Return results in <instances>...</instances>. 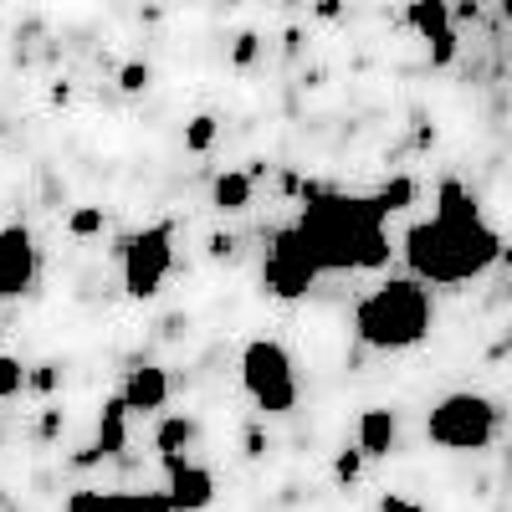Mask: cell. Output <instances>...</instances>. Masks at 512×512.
Instances as JSON below:
<instances>
[{
    "label": "cell",
    "mask_w": 512,
    "mask_h": 512,
    "mask_svg": "<svg viewBox=\"0 0 512 512\" xmlns=\"http://www.w3.org/2000/svg\"><path fill=\"white\" fill-rule=\"evenodd\" d=\"M123 446H128V400L113 395V400H103V415H98V451L118 456Z\"/></svg>",
    "instance_id": "obj_15"
},
{
    "label": "cell",
    "mask_w": 512,
    "mask_h": 512,
    "mask_svg": "<svg viewBox=\"0 0 512 512\" xmlns=\"http://www.w3.org/2000/svg\"><path fill=\"white\" fill-rule=\"evenodd\" d=\"M256 52H262V36H256V31H241L236 47H231V62H236V67H251Z\"/></svg>",
    "instance_id": "obj_24"
},
{
    "label": "cell",
    "mask_w": 512,
    "mask_h": 512,
    "mask_svg": "<svg viewBox=\"0 0 512 512\" xmlns=\"http://www.w3.org/2000/svg\"><path fill=\"white\" fill-rule=\"evenodd\" d=\"M384 210L374 195H338V190H303V216H297V231H303L318 251L323 272H379L390 262V236H384Z\"/></svg>",
    "instance_id": "obj_1"
},
{
    "label": "cell",
    "mask_w": 512,
    "mask_h": 512,
    "mask_svg": "<svg viewBox=\"0 0 512 512\" xmlns=\"http://www.w3.org/2000/svg\"><path fill=\"white\" fill-rule=\"evenodd\" d=\"M118 88L123 93H144L149 88V62H123L118 67Z\"/></svg>",
    "instance_id": "obj_22"
},
{
    "label": "cell",
    "mask_w": 512,
    "mask_h": 512,
    "mask_svg": "<svg viewBox=\"0 0 512 512\" xmlns=\"http://www.w3.org/2000/svg\"><path fill=\"white\" fill-rule=\"evenodd\" d=\"M195 441V420L190 415H169L164 425H159V436H154V446L169 456V451H180V446H190Z\"/></svg>",
    "instance_id": "obj_16"
},
{
    "label": "cell",
    "mask_w": 512,
    "mask_h": 512,
    "mask_svg": "<svg viewBox=\"0 0 512 512\" xmlns=\"http://www.w3.org/2000/svg\"><path fill=\"white\" fill-rule=\"evenodd\" d=\"M123 400H128V410H164V405H169V369H159V364L128 369Z\"/></svg>",
    "instance_id": "obj_11"
},
{
    "label": "cell",
    "mask_w": 512,
    "mask_h": 512,
    "mask_svg": "<svg viewBox=\"0 0 512 512\" xmlns=\"http://www.w3.org/2000/svg\"><path fill=\"white\" fill-rule=\"evenodd\" d=\"M436 216H482V210H477V200L466 195L456 180H446V185H441V205H436Z\"/></svg>",
    "instance_id": "obj_19"
},
{
    "label": "cell",
    "mask_w": 512,
    "mask_h": 512,
    "mask_svg": "<svg viewBox=\"0 0 512 512\" xmlns=\"http://www.w3.org/2000/svg\"><path fill=\"white\" fill-rule=\"evenodd\" d=\"M379 512H425V507L410 497H379Z\"/></svg>",
    "instance_id": "obj_26"
},
{
    "label": "cell",
    "mask_w": 512,
    "mask_h": 512,
    "mask_svg": "<svg viewBox=\"0 0 512 512\" xmlns=\"http://www.w3.org/2000/svg\"><path fill=\"white\" fill-rule=\"evenodd\" d=\"M241 384L256 400V410L267 415H292L297 410V374H292V354L277 338H251L241 349Z\"/></svg>",
    "instance_id": "obj_5"
},
{
    "label": "cell",
    "mask_w": 512,
    "mask_h": 512,
    "mask_svg": "<svg viewBox=\"0 0 512 512\" xmlns=\"http://www.w3.org/2000/svg\"><path fill=\"white\" fill-rule=\"evenodd\" d=\"M36 277V246L26 226H6L0 231V297L26 292Z\"/></svg>",
    "instance_id": "obj_9"
},
{
    "label": "cell",
    "mask_w": 512,
    "mask_h": 512,
    "mask_svg": "<svg viewBox=\"0 0 512 512\" xmlns=\"http://www.w3.org/2000/svg\"><path fill=\"white\" fill-rule=\"evenodd\" d=\"M175 226L159 221V226H144L123 241V287L128 297H154L169 277V267H175Z\"/></svg>",
    "instance_id": "obj_7"
},
{
    "label": "cell",
    "mask_w": 512,
    "mask_h": 512,
    "mask_svg": "<svg viewBox=\"0 0 512 512\" xmlns=\"http://www.w3.org/2000/svg\"><path fill=\"white\" fill-rule=\"evenodd\" d=\"M21 384H26V369H21V359H11V354H0V400H11V395H21Z\"/></svg>",
    "instance_id": "obj_21"
},
{
    "label": "cell",
    "mask_w": 512,
    "mask_h": 512,
    "mask_svg": "<svg viewBox=\"0 0 512 512\" xmlns=\"http://www.w3.org/2000/svg\"><path fill=\"white\" fill-rule=\"evenodd\" d=\"M502 16H507V21H512V0H502Z\"/></svg>",
    "instance_id": "obj_29"
},
{
    "label": "cell",
    "mask_w": 512,
    "mask_h": 512,
    "mask_svg": "<svg viewBox=\"0 0 512 512\" xmlns=\"http://www.w3.org/2000/svg\"><path fill=\"white\" fill-rule=\"evenodd\" d=\"M67 512H175L169 492H72Z\"/></svg>",
    "instance_id": "obj_10"
},
{
    "label": "cell",
    "mask_w": 512,
    "mask_h": 512,
    "mask_svg": "<svg viewBox=\"0 0 512 512\" xmlns=\"http://www.w3.org/2000/svg\"><path fill=\"white\" fill-rule=\"evenodd\" d=\"M451 62H456V31L431 41V67H451Z\"/></svg>",
    "instance_id": "obj_25"
},
{
    "label": "cell",
    "mask_w": 512,
    "mask_h": 512,
    "mask_svg": "<svg viewBox=\"0 0 512 512\" xmlns=\"http://www.w3.org/2000/svg\"><path fill=\"white\" fill-rule=\"evenodd\" d=\"M210 144H216V118H210V113H195V118L185 123V149H190V154H205Z\"/></svg>",
    "instance_id": "obj_20"
},
{
    "label": "cell",
    "mask_w": 512,
    "mask_h": 512,
    "mask_svg": "<svg viewBox=\"0 0 512 512\" xmlns=\"http://www.w3.org/2000/svg\"><path fill=\"white\" fill-rule=\"evenodd\" d=\"M67 236H77V241L103 236V205H77L72 216H67Z\"/></svg>",
    "instance_id": "obj_18"
},
{
    "label": "cell",
    "mask_w": 512,
    "mask_h": 512,
    "mask_svg": "<svg viewBox=\"0 0 512 512\" xmlns=\"http://www.w3.org/2000/svg\"><path fill=\"white\" fill-rule=\"evenodd\" d=\"M395 436H400V420H395V410H384V405L364 410L359 425H354V446L364 456H390L395 451Z\"/></svg>",
    "instance_id": "obj_12"
},
{
    "label": "cell",
    "mask_w": 512,
    "mask_h": 512,
    "mask_svg": "<svg viewBox=\"0 0 512 512\" xmlns=\"http://www.w3.org/2000/svg\"><path fill=\"white\" fill-rule=\"evenodd\" d=\"M318 277H323V262H318L313 241L297 231V226L277 231V236H272V251H267V262H262V287H267L272 297H282V303H292V297L313 292Z\"/></svg>",
    "instance_id": "obj_6"
},
{
    "label": "cell",
    "mask_w": 512,
    "mask_h": 512,
    "mask_svg": "<svg viewBox=\"0 0 512 512\" xmlns=\"http://www.w3.org/2000/svg\"><path fill=\"white\" fill-rule=\"evenodd\" d=\"M497 420H502V410L487 395L456 390L441 405H431V415H425V436H431L441 451H487L492 436H497Z\"/></svg>",
    "instance_id": "obj_4"
},
{
    "label": "cell",
    "mask_w": 512,
    "mask_h": 512,
    "mask_svg": "<svg viewBox=\"0 0 512 512\" xmlns=\"http://www.w3.org/2000/svg\"><path fill=\"white\" fill-rule=\"evenodd\" d=\"M164 472H169V502H175V512H205L216 502V477L205 466L185 461L180 451L164 456Z\"/></svg>",
    "instance_id": "obj_8"
},
{
    "label": "cell",
    "mask_w": 512,
    "mask_h": 512,
    "mask_svg": "<svg viewBox=\"0 0 512 512\" xmlns=\"http://www.w3.org/2000/svg\"><path fill=\"white\" fill-rule=\"evenodd\" d=\"M374 200H379L384 210H390V216H395V210H410V205H415V180H410V175H395V180H384Z\"/></svg>",
    "instance_id": "obj_17"
},
{
    "label": "cell",
    "mask_w": 512,
    "mask_h": 512,
    "mask_svg": "<svg viewBox=\"0 0 512 512\" xmlns=\"http://www.w3.org/2000/svg\"><path fill=\"white\" fill-rule=\"evenodd\" d=\"M502 256V236L482 216H431L405 231V262L420 282L461 287Z\"/></svg>",
    "instance_id": "obj_2"
},
{
    "label": "cell",
    "mask_w": 512,
    "mask_h": 512,
    "mask_svg": "<svg viewBox=\"0 0 512 512\" xmlns=\"http://www.w3.org/2000/svg\"><path fill=\"white\" fill-rule=\"evenodd\" d=\"M31 384H36V390H52L57 374H52V369H36V374H31Z\"/></svg>",
    "instance_id": "obj_27"
},
{
    "label": "cell",
    "mask_w": 512,
    "mask_h": 512,
    "mask_svg": "<svg viewBox=\"0 0 512 512\" xmlns=\"http://www.w3.org/2000/svg\"><path fill=\"white\" fill-rule=\"evenodd\" d=\"M318 16H338V0H318Z\"/></svg>",
    "instance_id": "obj_28"
},
{
    "label": "cell",
    "mask_w": 512,
    "mask_h": 512,
    "mask_svg": "<svg viewBox=\"0 0 512 512\" xmlns=\"http://www.w3.org/2000/svg\"><path fill=\"white\" fill-rule=\"evenodd\" d=\"M333 472H338V482H359V472H364V451L354 446H344V451H338V461H333Z\"/></svg>",
    "instance_id": "obj_23"
},
{
    "label": "cell",
    "mask_w": 512,
    "mask_h": 512,
    "mask_svg": "<svg viewBox=\"0 0 512 512\" xmlns=\"http://www.w3.org/2000/svg\"><path fill=\"white\" fill-rule=\"evenodd\" d=\"M354 333L369 349H415L431 333V292L415 277H390L384 287H374L369 297H359L354 308Z\"/></svg>",
    "instance_id": "obj_3"
},
{
    "label": "cell",
    "mask_w": 512,
    "mask_h": 512,
    "mask_svg": "<svg viewBox=\"0 0 512 512\" xmlns=\"http://www.w3.org/2000/svg\"><path fill=\"white\" fill-rule=\"evenodd\" d=\"M405 26L420 31L425 41L451 36V31H456V21H451V0H410V6H405Z\"/></svg>",
    "instance_id": "obj_13"
},
{
    "label": "cell",
    "mask_w": 512,
    "mask_h": 512,
    "mask_svg": "<svg viewBox=\"0 0 512 512\" xmlns=\"http://www.w3.org/2000/svg\"><path fill=\"white\" fill-rule=\"evenodd\" d=\"M251 190H256V180L246 169H226V175H216V185H210V205H216L221 216H236V210L251 205Z\"/></svg>",
    "instance_id": "obj_14"
}]
</instances>
